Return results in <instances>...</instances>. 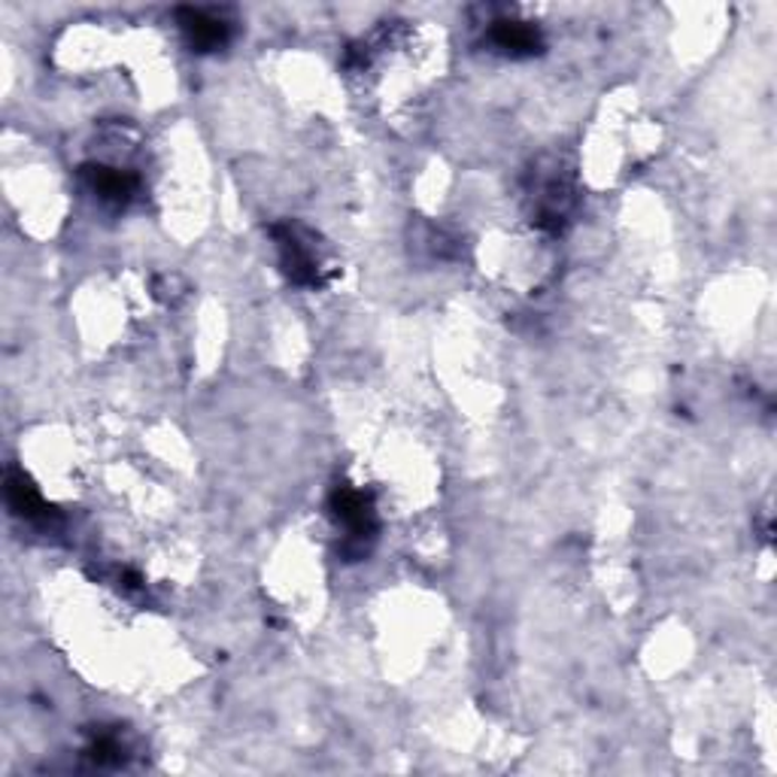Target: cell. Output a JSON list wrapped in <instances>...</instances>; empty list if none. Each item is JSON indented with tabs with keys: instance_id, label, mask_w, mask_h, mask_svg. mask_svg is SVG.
<instances>
[{
	"instance_id": "obj_3",
	"label": "cell",
	"mask_w": 777,
	"mask_h": 777,
	"mask_svg": "<svg viewBox=\"0 0 777 777\" xmlns=\"http://www.w3.org/2000/svg\"><path fill=\"white\" fill-rule=\"evenodd\" d=\"M179 31L186 37V43L195 49V52H216L223 49L228 40H232V24L225 22L223 16H213L207 10H186L177 12Z\"/></svg>"
},
{
	"instance_id": "obj_1",
	"label": "cell",
	"mask_w": 777,
	"mask_h": 777,
	"mask_svg": "<svg viewBox=\"0 0 777 777\" xmlns=\"http://www.w3.org/2000/svg\"><path fill=\"white\" fill-rule=\"evenodd\" d=\"M271 234H274V240L279 244L283 271L289 274L292 283H298V286H319L323 283V262H319L316 246L304 240L307 232H301L298 225H274Z\"/></svg>"
},
{
	"instance_id": "obj_2",
	"label": "cell",
	"mask_w": 777,
	"mask_h": 777,
	"mask_svg": "<svg viewBox=\"0 0 777 777\" xmlns=\"http://www.w3.org/2000/svg\"><path fill=\"white\" fill-rule=\"evenodd\" d=\"M332 511L346 525V538L356 555L367 553V541L377 532V520H374V504L365 492L353 486H337L332 495Z\"/></svg>"
},
{
	"instance_id": "obj_7",
	"label": "cell",
	"mask_w": 777,
	"mask_h": 777,
	"mask_svg": "<svg viewBox=\"0 0 777 777\" xmlns=\"http://www.w3.org/2000/svg\"><path fill=\"white\" fill-rule=\"evenodd\" d=\"M89 754L100 766H116V763L125 759V747L119 745L116 735H100V738H95V745L89 747Z\"/></svg>"
},
{
	"instance_id": "obj_6",
	"label": "cell",
	"mask_w": 777,
	"mask_h": 777,
	"mask_svg": "<svg viewBox=\"0 0 777 777\" xmlns=\"http://www.w3.org/2000/svg\"><path fill=\"white\" fill-rule=\"evenodd\" d=\"M7 501H10L12 511L31 522H49L56 517L52 508L43 501V495L37 492V486L24 474H19V471L7 474Z\"/></svg>"
},
{
	"instance_id": "obj_5",
	"label": "cell",
	"mask_w": 777,
	"mask_h": 777,
	"mask_svg": "<svg viewBox=\"0 0 777 777\" xmlns=\"http://www.w3.org/2000/svg\"><path fill=\"white\" fill-rule=\"evenodd\" d=\"M86 179H89L91 191H95L100 200L119 204V207H125V204L134 198V191H137V177L128 174V170H119V167L91 165L86 167Z\"/></svg>"
},
{
	"instance_id": "obj_4",
	"label": "cell",
	"mask_w": 777,
	"mask_h": 777,
	"mask_svg": "<svg viewBox=\"0 0 777 777\" xmlns=\"http://www.w3.org/2000/svg\"><path fill=\"white\" fill-rule=\"evenodd\" d=\"M489 43L495 46L499 52H504V56H513V58L534 56V52H541V46H544L541 43V33H538V28H532V24H525V22H511V19L492 24V31H489Z\"/></svg>"
}]
</instances>
